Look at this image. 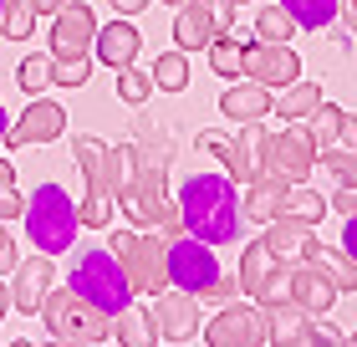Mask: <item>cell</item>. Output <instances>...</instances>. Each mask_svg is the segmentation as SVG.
Wrapping results in <instances>:
<instances>
[{"label": "cell", "instance_id": "cell-30", "mask_svg": "<svg viewBox=\"0 0 357 347\" xmlns=\"http://www.w3.org/2000/svg\"><path fill=\"white\" fill-rule=\"evenodd\" d=\"M275 6H286V15L301 31H327L337 21V6H342V0H275Z\"/></svg>", "mask_w": 357, "mask_h": 347}, {"label": "cell", "instance_id": "cell-32", "mask_svg": "<svg viewBox=\"0 0 357 347\" xmlns=\"http://www.w3.org/2000/svg\"><path fill=\"white\" fill-rule=\"evenodd\" d=\"M153 87H169V92H184L189 87V52H164L153 61Z\"/></svg>", "mask_w": 357, "mask_h": 347}, {"label": "cell", "instance_id": "cell-52", "mask_svg": "<svg viewBox=\"0 0 357 347\" xmlns=\"http://www.w3.org/2000/svg\"><path fill=\"white\" fill-rule=\"evenodd\" d=\"M0 6H6V0H0Z\"/></svg>", "mask_w": 357, "mask_h": 347}, {"label": "cell", "instance_id": "cell-21", "mask_svg": "<svg viewBox=\"0 0 357 347\" xmlns=\"http://www.w3.org/2000/svg\"><path fill=\"white\" fill-rule=\"evenodd\" d=\"M138 46H143V36L128 21H107V26H97V36H92V57L118 72V67H133L138 61Z\"/></svg>", "mask_w": 357, "mask_h": 347}, {"label": "cell", "instance_id": "cell-35", "mask_svg": "<svg viewBox=\"0 0 357 347\" xmlns=\"http://www.w3.org/2000/svg\"><path fill=\"white\" fill-rule=\"evenodd\" d=\"M337 123H342V108H332L327 97H321L317 112L306 118V133L317 138V148H332V143H337Z\"/></svg>", "mask_w": 357, "mask_h": 347}, {"label": "cell", "instance_id": "cell-1", "mask_svg": "<svg viewBox=\"0 0 357 347\" xmlns=\"http://www.w3.org/2000/svg\"><path fill=\"white\" fill-rule=\"evenodd\" d=\"M178 214H184V235L204 245H225L245 235V214H240V189L230 174H189L178 184Z\"/></svg>", "mask_w": 357, "mask_h": 347}, {"label": "cell", "instance_id": "cell-16", "mask_svg": "<svg viewBox=\"0 0 357 347\" xmlns=\"http://www.w3.org/2000/svg\"><path fill=\"white\" fill-rule=\"evenodd\" d=\"M245 77L275 92L301 77V57L291 52V41H245Z\"/></svg>", "mask_w": 357, "mask_h": 347}, {"label": "cell", "instance_id": "cell-29", "mask_svg": "<svg viewBox=\"0 0 357 347\" xmlns=\"http://www.w3.org/2000/svg\"><path fill=\"white\" fill-rule=\"evenodd\" d=\"M112 342H123V347H149V342H153V317L128 302L118 317H112Z\"/></svg>", "mask_w": 357, "mask_h": 347}, {"label": "cell", "instance_id": "cell-44", "mask_svg": "<svg viewBox=\"0 0 357 347\" xmlns=\"http://www.w3.org/2000/svg\"><path fill=\"white\" fill-rule=\"evenodd\" d=\"M337 15H342V21H347V31L357 36V0H342V6H337Z\"/></svg>", "mask_w": 357, "mask_h": 347}, {"label": "cell", "instance_id": "cell-6", "mask_svg": "<svg viewBox=\"0 0 357 347\" xmlns=\"http://www.w3.org/2000/svg\"><path fill=\"white\" fill-rule=\"evenodd\" d=\"M67 286L77 296H87L97 311H107V317H118V311L133 302V286H128L118 256H112L107 245H87V251H77L72 271H67Z\"/></svg>", "mask_w": 357, "mask_h": 347}, {"label": "cell", "instance_id": "cell-50", "mask_svg": "<svg viewBox=\"0 0 357 347\" xmlns=\"http://www.w3.org/2000/svg\"><path fill=\"white\" fill-rule=\"evenodd\" d=\"M169 6H184V0H169Z\"/></svg>", "mask_w": 357, "mask_h": 347}, {"label": "cell", "instance_id": "cell-41", "mask_svg": "<svg viewBox=\"0 0 357 347\" xmlns=\"http://www.w3.org/2000/svg\"><path fill=\"white\" fill-rule=\"evenodd\" d=\"M15 240H10V230H6V220H0V276H10V266H15Z\"/></svg>", "mask_w": 357, "mask_h": 347}, {"label": "cell", "instance_id": "cell-25", "mask_svg": "<svg viewBox=\"0 0 357 347\" xmlns=\"http://www.w3.org/2000/svg\"><path fill=\"white\" fill-rule=\"evenodd\" d=\"M327 209H332V200L327 194H317V189H306V184H286V194H281V220H296V225H321L327 220Z\"/></svg>", "mask_w": 357, "mask_h": 347}, {"label": "cell", "instance_id": "cell-36", "mask_svg": "<svg viewBox=\"0 0 357 347\" xmlns=\"http://www.w3.org/2000/svg\"><path fill=\"white\" fill-rule=\"evenodd\" d=\"M317 158L327 163V174L337 179V184H357V148H347V143H332V148H321Z\"/></svg>", "mask_w": 357, "mask_h": 347}, {"label": "cell", "instance_id": "cell-53", "mask_svg": "<svg viewBox=\"0 0 357 347\" xmlns=\"http://www.w3.org/2000/svg\"><path fill=\"white\" fill-rule=\"evenodd\" d=\"M0 163H6V158H0Z\"/></svg>", "mask_w": 357, "mask_h": 347}, {"label": "cell", "instance_id": "cell-37", "mask_svg": "<svg viewBox=\"0 0 357 347\" xmlns=\"http://www.w3.org/2000/svg\"><path fill=\"white\" fill-rule=\"evenodd\" d=\"M15 82H21L31 97H41L46 87H52V52H46V57H26L21 72H15Z\"/></svg>", "mask_w": 357, "mask_h": 347}, {"label": "cell", "instance_id": "cell-19", "mask_svg": "<svg viewBox=\"0 0 357 347\" xmlns=\"http://www.w3.org/2000/svg\"><path fill=\"white\" fill-rule=\"evenodd\" d=\"M337 296H342V291L327 281L321 266H312V260H291V302H296V307H306L312 317H321V311L337 307Z\"/></svg>", "mask_w": 357, "mask_h": 347}, {"label": "cell", "instance_id": "cell-22", "mask_svg": "<svg viewBox=\"0 0 357 347\" xmlns=\"http://www.w3.org/2000/svg\"><path fill=\"white\" fill-rule=\"evenodd\" d=\"M281 194H286V179L261 169L245 184V194H240V214H245L250 225H266V220H275V209H281Z\"/></svg>", "mask_w": 357, "mask_h": 347}, {"label": "cell", "instance_id": "cell-11", "mask_svg": "<svg viewBox=\"0 0 357 347\" xmlns=\"http://www.w3.org/2000/svg\"><path fill=\"white\" fill-rule=\"evenodd\" d=\"M199 337L209 347H266L271 342V311L266 307H240V302H225L215 322L199 327Z\"/></svg>", "mask_w": 357, "mask_h": 347}, {"label": "cell", "instance_id": "cell-39", "mask_svg": "<svg viewBox=\"0 0 357 347\" xmlns=\"http://www.w3.org/2000/svg\"><path fill=\"white\" fill-rule=\"evenodd\" d=\"M87 72H92V57H82V61H52V82H56V87H82Z\"/></svg>", "mask_w": 357, "mask_h": 347}, {"label": "cell", "instance_id": "cell-51", "mask_svg": "<svg viewBox=\"0 0 357 347\" xmlns=\"http://www.w3.org/2000/svg\"><path fill=\"white\" fill-rule=\"evenodd\" d=\"M230 6H245V0H230Z\"/></svg>", "mask_w": 357, "mask_h": 347}, {"label": "cell", "instance_id": "cell-46", "mask_svg": "<svg viewBox=\"0 0 357 347\" xmlns=\"http://www.w3.org/2000/svg\"><path fill=\"white\" fill-rule=\"evenodd\" d=\"M31 6H36V15H56V10H61V0H31Z\"/></svg>", "mask_w": 357, "mask_h": 347}, {"label": "cell", "instance_id": "cell-18", "mask_svg": "<svg viewBox=\"0 0 357 347\" xmlns=\"http://www.w3.org/2000/svg\"><path fill=\"white\" fill-rule=\"evenodd\" d=\"M52 256H31V260H15V266H10V307L15 311H21V317H36V311H41V296L46 291H52Z\"/></svg>", "mask_w": 357, "mask_h": 347}, {"label": "cell", "instance_id": "cell-17", "mask_svg": "<svg viewBox=\"0 0 357 347\" xmlns=\"http://www.w3.org/2000/svg\"><path fill=\"white\" fill-rule=\"evenodd\" d=\"M266 311H271V342L275 347H332V342H342L337 332L317 327L312 311L296 307V302H281V307H266Z\"/></svg>", "mask_w": 357, "mask_h": 347}, {"label": "cell", "instance_id": "cell-27", "mask_svg": "<svg viewBox=\"0 0 357 347\" xmlns=\"http://www.w3.org/2000/svg\"><path fill=\"white\" fill-rule=\"evenodd\" d=\"M317 103H321V87L296 77V82L281 87V97H271V112H275V118H291V123H306L317 112Z\"/></svg>", "mask_w": 357, "mask_h": 347}, {"label": "cell", "instance_id": "cell-28", "mask_svg": "<svg viewBox=\"0 0 357 347\" xmlns=\"http://www.w3.org/2000/svg\"><path fill=\"white\" fill-rule=\"evenodd\" d=\"M204 52H209V67H215V77H245V36L225 31V36H215Z\"/></svg>", "mask_w": 357, "mask_h": 347}, {"label": "cell", "instance_id": "cell-43", "mask_svg": "<svg viewBox=\"0 0 357 347\" xmlns=\"http://www.w3.org/2000/svg\"><path fill=\"white\" fill-rule=\"evenodd\" d=\"M342 251L357 260V214H347V225H342Z\"/></svg>", "mask_w": 357, "mask_h": 347}, {"label": "cell", "instance_id": "cell-12", "mask_svg": "<svg viewBox=\"0 0 357 347\" xmlns=\"http://www.w3.org/2000/svg\"><path fill=\"white\" fill-rule=\"evenodd\" d=\"M240 291H245L255 307H281V302H291V266L275 260L266 245L255 240V245H245V256H240Z\"/></svg>", "mask_w": 357, "mask_h": 347}, {"label": "cell", "instance_id": "cell-13", "mask_svg": "<svg viewBox=\"0 0 357 347\" xmlns=\"http://www.w3.org/2000/svg\"><path fill=\"white\" fill-rule=\"evenodd\" d=\"M149 317H153V342H169V347H184L199 337V296H189V291H158L153 296V307H149Z\"/></svg>", "mask_w": 357, "mask_h": 347}, {"label": "cell", "instance_id": "cell-40", "mask_svg": "<svg viewBox=\"0 0 357 347\" xmlns=\"http://www.w3.org/2000/svg\"><path fill=\"white\" fill-rule=\"evenodd\" d=\"M158 235L174 240V235H184V214H178V205H169L164 214H158Z\"/></svg>", "mask_w": 357, "mask_h": 347}, {"label": "cell", "instance_id": "cell-47", "mask_svg": "<svg viewBox=\"0 0 357 347\" xmlns=\"http://www.w3.org/2000/svg\"><path fill=\"white\" fill-rule=\"evenodd\" d=\"M6 311H10V291H6V281H0V322H6Z\"/></svg>", "mask_w": 357, "mask_h": 347}, {"label": "cell", "instance_id": "cell-45", "mask_svg": "<svg viewBox=\"0 0 357 347\" xmlns=\"http://www.w3.org/2000/svg\"><path fill=\"white\" fill-rule=\"evenodd\" d=\"M112 10L118 15H138V10H149V0H112Z\"/></svg>", "mask_w": 357, "mask_h": 347}, {"label": "cell", "instance_id": "cell-2", "mask_svg": "<svg viewBox=\"0 0 357 347\" xmlns=\"http://www.w3.org/2000/svg\"><path fill=\"white\" fill-rule=\"evenodd\" d=\"M72 154H77V169H82V184H87L82 205H77V220L92 225V230H102L112 220V209H118V184L128 179V169H133V143L107 148L102 138L77 133Z\"/></svg>", "mask_w": 357, "mask_h": 347}, {"label": "cell", "instance_id": "cell-7", "mask_svg": "<svg viewBox=\"0 0 357 347\" xmlns=\"http://www.w3.org/2000/svg\"><path fill=\"white\" fill-rule=\"evenodd\" d=\"M112 256H118V266L128 276V286H133V296H158L169 286V240L164 235H153V230H118L107 245Z\"/></svg>", "mask_w": 357, "mask_h": 347}, {"label": "cell", "instance_id": "cell-26", "mask_svg": "<svg viewBox=\"0 0 357 347\" xmlns=\"http://www.w3.org/2000/svg\"><path fill=\"white\" fill-rule=\"evenodd\" d=\"M306 240H312V225H296V220H281V214H275V220H266V251L275 256V260H301V251H306Z\"/></svg>", "mask_w": 357, "mask_h": 347}, {"label": "cell", "instance_id": "cell-23", "mask_svg": "<svg viewBox=\"0 0 357 347\" xmlns=\"http://www.w3.org/2000/svg\"><path fill=\"white\" fill-rule=\"evenodd\" d=\"M301 260L321 266L337 291H357V260L342 251V245H327V240H317V235H312V240H306V251H301Z\"/></svg>", "mask_w": 357, "mask_h": 347}, {"label": "cell", "instance_id": "cell-33", "mask_svg": "<svg viewBox=\"0 0 357 347\" xmlns=\"http://www.w3.org/2000/svg\"><path fill=\"white\" fill-rule=\"evenodd\" d=\"M255 36L261 41H291L296 36V21L286 15V6H266V10H255Z\"/></svg>", "mask_w": 357, "mask_h": 347}, {"label": "cell", "instance_id": "cell-34", "mask_svg": "<svg viewBox=\"0 0 357 347\" xmlns=\"http://www.w3.org/2000/svg\"><path fill=\"white\" fill-rule=\"evenodd\" d=\"M118 97L133 103V108H143L153 97V72H138V61L133 67H118Z\"/></svg>", "mask_w": 357, "mask_h": 347}, {"label": "cell", "instance_id": "cell-38", "mask_svg": "<svg viewBox=\"0 0 357 347\" xmlns=\"http://www.w3.org/2000/svg\"><path fill=\"white\" fill-rule=\"evenodd\" d=\"M26 209V200H21V189H15V174H10V163H0V220H15V214Z\"/></svg>", "mask_w": 357, "mask_h": 347}, {"label": "cell", "instance_id": "cell-31", "mask_svg": "<svg viewBox=\"0 0 357 347\" xmlns=\"http://www.w3.org/2000/svg\"><path fill=\"white\" fill-rule=\"evenodd\" d=\"M31 31H36V6H31V0H6V6H0V36L26 41Z\"/></svg>", "mask_w": 357, "mask_h": 347}, {"label": "cell", "instance_id": "cell-15", "mask_svg": "<svg viewBox=\"0 0 357 347\" xmlns=\"http://www.w3.org/2000/svg\"><path fill=\"white\" fill-rule=\"evenodd\" d=\"M67 133V112H61L56 103H46V97H36L15 123H6V133H0V143H6V154H15V148H36V143H52Z\"/></svg>", "mask_w": 357, "mask_h": 347}, {"label": "cell", "instance_id": "cell-9", "mask_svg": "<svg viewBox=\"0 0 357 347\" xmlns=\"http://www.w3.org/2000/svg\"><path fill=\"white\" fill-rule=\"evenodd\" d=\"M317 138L306 133V123H291V128H281V133H266V143H261V169H271V174H281L286 184H306V174L317 169Z\"/></svg>", "mask_w": 357, "mask_h": 347}, {"label": "cell", "instance_id": "cell-24", "mask_svg": "<svg viewBox=\"0 0 357 347\" xmlns=\"http://www.w3.org/2000/svg\"><path fill=\"white\" fill-rule=\"evenodd\" d=\"M220 112L235 123H250V118H271V87H261V82H230L220 97Z\"/></svg>", "mask_w": 357, "mask_h": 347}, {"label": "cell", "instance_id": "cell-5", "mask_svg": "<svg viewBox=\"0 0 357 347\" xmlns=\"http://www.w3.org/2000/svg\"><path fill=\"white\" fill-rule=\"evenodd\" d=\"M169 281L178 291H189V296H199V302H235V291H240V281H225L220 276V260H215V245H204V240H194V235H174L169 240Z\"/></svg>", "mask_w": 357, "mask_h": 347}, {"label": "cell", "instance_id": "cell-3", "mask_svg": "<svg viewBox=\"0 0 357 347\" xmlns=\"http://www.w3.org/2000/svg\"><path fill=\"white\" fill-rule=\"evenodd\" d=\"M169 205H174L169 200V143L164 133H143L133 143V169L118 184V209L128 214L133 230H149L158 225V214Z\"/></svg>", "mask_w": 357, "mask_h": 347}, {"label": "cell", "instance_id": "cell-8", "mask_svg": "<svg viewBox=\"0 0 357 347\" xmlns=\"http://www.w3.org/2000/svg\"><path fill=\"white\" fill-rule=\"evenodd\" d=\"M21 220H26V235L36 240V251H46V256L72 251L77 225H82V220H77V205L67 200V189H61V184H41V189L26 200Z\"/></svg>", "mask_w": 357, "mask_h": 347}, {"label": "cell", "instance_id": "cell-49", "mask_svg": "<svg viewBox=\"0 0 357 347\" xmlns=\"http://www.w3.org/2000/svg\"><path fill=\"white\" fill-rule=\"evenodd\" d=\"M347 342H352V347H357V332H352V337H347Z\"/></svg>", "mask_w": 357, "mask_h": 347}, {"label": "cell", "instance_id": "cell-14", "mask_svg": "<svg viewBox=\"0 0 357 347\" xmlns=\"http://www.w3.org/2000/svg\"><path fill=\"white\" fill-rule=\"evenodd\" d=\"M97 36V15L87 0H61V10L52 15V61H82L92 57Z\"/></svg>", "mask_w": 357, "mask_h": 347}, {"label": "cell", "instance_id": "cell-20", "mask_svg": "<svg viewBox=\"0 0 357 347\" xmlns=\"http://www.w3.org/2000/svg\"><path fill=\"white\" fill-rule=\"evenodd\" d=\"M194 143H199V154H215L235 184H250V179L261 174V158H255L240 138H230V133H215V128H204V133L194 138Z\"/></svg>", "mask_w": 357, "mask_h": 347}, {"label": "cell", "instance_id": "cell-48", "mask_svg": "<svg viewBox=\"0 0 357 347\" xmlns=\"http://www.w3.org/2000/svg\"><path fill=\"white\" fill-rule=\"evenodd\" d=\"M0 133H6V108H0Z\"/></svg>", "mask_w": 357, "mask_h": 347}, {"label": "cell", "instance_id": "cell-4", "mask_svg": "<svg viewBox=\"0 0 357 347\" xmlns=\"http://www.w3.org/2000/svg\"><path fill=\"white\" fill-rule=\"evenodd\" d=\"M36 317L46 322V337L52 342H67V347H102V342H112V317L97 311L87 296H77L72 286H52L41 296Z\"/></svg>", "mask_w": 357, "mask_h": 347}, {"label": "cell", "instance_id": "cell-42", "mask_svg": "<svg viewBox=\"0 0 357 347\" xmlns=\"http://www.w3.org/2000/svg\"><path fill=\"white\" fill-rule=\"evenodd\" d=\"M337 143L357 148V112H342V123H337Z\"/></svg>", "mask_w": 357, "mask_h": 347}, {"label": "cell", "instance_id": "cell-10", "mask_svg": "<svg viewBox=\"0 0 357 347\" xmlns=\"http://www.w3.org/2000/svg\"><path fill=\"white\" fill-rule=\"evenodd\" d=\"M225 31H235V6L230 0H184L178 15H174V46L178 52H204Z\"/></svg>", "mask_w": 357, "mask_h": 347}]
</instances>
